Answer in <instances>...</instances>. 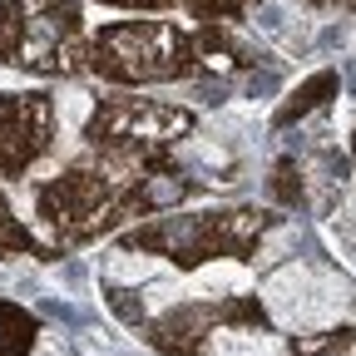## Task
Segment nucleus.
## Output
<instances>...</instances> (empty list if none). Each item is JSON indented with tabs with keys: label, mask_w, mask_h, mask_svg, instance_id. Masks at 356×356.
I'll return each mask as SVG.
<instances>
[{
	"label": "nucleus",
	"mask_w": 356,
	"mask_h": 356,
	"mask_svg": "<svg viewBox=\"0 0 356 356\" xmlns=\"http://www.w3.org/2000/svg\"><path fill=\"white\" fill-rule=\"evenodd\" d=\"M317 6H337V10H356V0H317Z\"/></svg>",
	"instance_id": "11"
},
{
	"label": "nucleus",
	"mask_w": 356,
	"mask_h": 356,
	"mask_svg": "<svg viewBox=\"0 0 356 356\" xmlns=\"http://www.w3.org/2000/svg\"><path fill=\"white\" fill-rule=\"evenodd\" d=\"M50 149V99L6 95L0 99V173H20Z\"/></svg>",
	"instance_id": "5"
},
{
	"label": "nucleus",
	"mask_w": 356,
	"mask_h": 356,
	"mask_svg": "<svg viewBox=\"0 0 356 356\" xmlns=\"http://www.w3.org/2000/svg\"><path fill=\"white\" fill-rule=\"evenodd\" d=\"M184 6H188L193 15H203V20H222V15H233V10H243L248 0H184Z\"/></svg>",
	"instance_id": "9"
},
{
	"label": "nucleus",
	"mask_w": 356,
	"mask_h": 356,
	"mask_svg": "<svg viewBox=\"0 0 356 356\" xmlns=\"http://www.w3.org/2000/svg\"><path fill=\"white\" fill-rule=\"evenodd\" d=\"M297 356H356V332L341 327V332H327V337H317V341H302Z\"/></svg>",
	"instance_id": "7"
},
{
	"label": "nucleus",
	"mask_w": 356,
	"mask_h": 356,
	"mask_svg": "<svg viewBox=\"0 0 356 356\" xmlns=\"http://www.w3.org/2000/svg\"><path fill=\"white\" fill-rule=\"evenodd\" d=\"M188 114L168 109V104H149V99H109L89 119V144L109 149V154H149L173 144L178 134H188Z\"/></svg>",
	"instance_id": "3"
},
{
	"label": "nucleus",
	"mask_w": 356,
	"mask_h": 356,
	"mask_svg": "<svg viewBox=\"0 0 356 356\" xmlns=\"http://www.w3.org/2000/svg\"><path fill=\"white\" fill-rule=\"evenodd\" d=\"M198 60L193 40L178 35L173 25H154V20H129L114 25L95 40L89 50V65H95L104 79L119 84H149V79H178L188 74Z\"/></svg>",
	"instance_id": "1"
},
{
	"label": "nucleus",
	"mask_w": 356,
	"mask_h": 356,
	"mask_svg": "<svg viewBox=\"0 0 356 356\" xmlns=\"http://www.w3.org/2000/svg\"><path fill=\"white\" fill-rule=\"evenodd\" d=\"M267 228L262 213L233 208V213H193V218H163L154 228H139L129 238V248H144L154 257L198 267L208 257H243Z\"/></svg>",
	"instance_id": "2"
},
{
	"label": "nucleus",
	"mask_w": 356,
	"mask_h": 356,
	"mask_svg": "<svg viewBox=\"0 0 356 356\" xmlns=\"http://www.w3.org/2000/svg\"><path fill=\"white\" fill-rule=\"evenodd\" d=\"M114 178L89 168V163H74L65 178H55L50 188L40 193V213L55 233H70V238H89L95 228L109 222V208H114Z\"/></svg>",
	"instance_id": "4"
},
{
	"label": "nucleus",
	"mask_w": 356,
	"mask_h": 356,
	"mask_svg": "<svg viewBox=\"0 0 356 356\" xmlns=\"http://www.w3.org/2000/svg\"><path fill=\"white\" fill-rule=\"evenodd\" d=\"M109 6H149L154 10V6H168V0H109Z\"/></svg>",
	"instance_id": "10"
},
{
	"label": "nucleus",
	"mask_w": 356,
	"mask_h": 356,
	"mask_svg": "<svg viewBox=\"0 0 356 356\" xmlns=\"http://www.w3.org/2000/svg\"><path fill=\"white\" fill-rule=\"evenodd\" d=\"M332 95H337V74H312L297 95L277 109V124H292V119H302V114H312V109H322Z\"/></svg>",
	"instance_id": "6"
},
{
	"label": "nucleus",
	"mask_w": 356,
	"mask_h": 356,
	"mask_svg": "<svg viewBox=\"0 0 356 356\" xmlns=\"http://www.w3.org/2000/svg\"><path fill=\"white\" fill-rule=\"evenodd\" d=\"M25 248H30L25 228H15V218H10L6 198H0V252H25Z\"/></svg>",
	"instance_id": "8"
}]
</instances>
